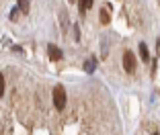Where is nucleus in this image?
I'll return each mask as SVG.
<instances>
[{
  "mask_svg": "<svg viewBox=\"0 0 160 135\" xmlns=\"http://www.w3.org/2000/svg\"><path fill=\"white\" fill-rule=\"evenodd\" d=\"M53 104H56L58 111H62L66 107V90H64V86H56L53 88Z\"/></svg>",
  "mask_w": 160,
  "mask_h": 135,
  "instance_id": "f257e3e1",
  "label": "nucleus"
},
{
  "mask_svg": "<svg viewBox=\"0 0 160 135\" xmlns=\"http://www.w3.org/2000/svg\"><path fill=\"white\" fill-rule=\"evenodd\" d=\"M123 68H125L127 74H133V72H136V55H133L132 51L123 53Z\"/></svg>",
  "mask_w": 160,
  "mask_h": 135,
  "instance_id": "f03ea898",
  "label": "nucleus"
},
{
  "mask_svg": "<svg viewBox=\"0 0 160 135\" xmlns=\"http://www.w3.org/2000/svg\"><path fill=\"white\" fill-rule=\"evenodd\" d=\"M47 53H49V60L52 61H58V60H62V49H58L56 45H47Z\"/></svg>",
  "mask_w": 160,
  "mask_h": 135,
  "instance_id": "7ed1b4c3",
  "label": "nucleus"
},
{
  "mask_svg": "<svg viewBox=\"0 0 160 135\" xmlns=\"http://www.w3.org/2000/svg\"><path fill=\"white\" fill-rule=\"evenodd\" d=\"M94 68H97V61H94L92 57L84 61V72H88V74H92V72H94Z\"/></svg>",
  "mask_w": 160,
  "mask_h": 135,
  "instance_id": "20e7f679",
  "label": "nucleus"
},
{
  "mask_svg": "<svg viewBox=\"0 0 160 135\" xmlns=\"http://www.w3.org/2000/svg\"><path fill=\"white\" fill-rule=\"evenodd\" d=\"M140 55H142V60H148V47H146V43H140Z\"/></svg>",
  "mask_w": 160,
  "mask_h": 135,
  "instance_id": "39448f33",
  "label": "nucleus"
},
{
  "mask_svg": "<svg viewBox=\"0 0 160 135\" xmlns=\"http://www.w3.org/2000/svg\"><path fill=\"white\" fill-rule=\"evenodd\" d=\"M78 6H80V10H82V12H84L86 8H90V6H92V2H88V0H82V2H80Z\"/></svg>",
  "mask_w": 160,
  "mask_h": 135,
  "instance_id": "423d86ee",
  "label": "nucleus"
},
{
  "mask_svg": "<svg viewBox=\"0 0 160 135\" xmlns=\"http://www.w3.org/2000/svg\"><path fill=\"white\" fill-rule=\"evenodd\" d=\"M109 21V12H107V8H103L101 10V23H107Z\"/></svg>",
  "mask_w": 160,
  "mask_h": 135,
  "instance_id": "0eeeda50",
  "label": "nucleus"
},
{
  "mask_svg": "<svg viewBox=\"0 0 160 135\" xmlns=\"http://www.w3.org/2000/svg\"><path fill=\"white\" fill-rule=\"evenodd\" d=\"M2 94H4V76L0 74V98H2Z\"/></svg>",
  "mask_w": 160,
  "mask_h": 135,
  "instance_id": "6e6552de",
  "label": "nucleus"
},
{
  "mask_svg": "<svg viewBox=\"0 0 160 135\" xmlns=\"http://www.w3.org/2000/svg\"><path fill=\"white\" fill-rule=\"evenodd\" d=\"M17 8H23V10H27L29 8V2H19V6Z\"/></svg>",
  "mask_w": 160,
  "mask_h": 135,
  "instance_id": "1a4fd4ad",
  "label": "nucleus"
},
{
  "mask_svg": "<svg viewBox=\"0 0 160 135\" xmlns=\"http://www.w3.org/2000/svg\"><path fill=\"white\" fill-rule=\"evenodd\" d=\"M154 135H160V133H158V131H156V133H154Z\"/></svg>",
  "mask_w": 160,
  "mask_h": 135,
  "instance_id": "9d476101",
  "label": "nucleus"
}]
</instances>
